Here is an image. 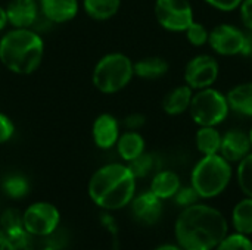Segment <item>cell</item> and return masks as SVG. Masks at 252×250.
Listing matches in <instances>:
<instances>
[{
  "label": "cell",
  "instance_id": "6da1fadb",
  "mask_svg": "<svg viewBox=\"0 0 252 250\" xmlns=\"http://www.w3.org/2000/svg\"><path fill=\"white\" fill-rule=\"evenodd\" d=\"M229 234L223 212L205 203L183 208L174 224V237L183 250H214Z\"/></svg>",
  "mask_w": 252,
  "mask_h": 250
},
{
  "label": "cell",
  "instance_id": "7a4b0ae2",
  "mask_svg": "<svg viewBox=\"0 0 252 250\" xmlns=\"http://www.w3.org/2000/svg\"><path fill=\"white\" fill-rule=\"evenodd\" d=\"M136 181L127 164H106L92 174L87 193L96 206L114 212L130 205L136 196Z\"/></svg>",
  "mask_w": 252,
  "mask_h": 250
},
{
  "label": "cell",
  "instance_id": "3957f363",
  "mask_svg": "<svg viewBox=\"0 0 252 250\" xmlns=\"http://www.w3.org/2000/svg\"><path fill=\"white\" fill-rule=\"evenodd\" d=\"M43 57L44 40L34 28H10L0 37V63L12 74H34Z\"/></svg>",
  "mask_w": 252,
  "mask_h": 250
},
{
  "label": "cell",
  "instance_id": "277c9868",
  "mask_svg": "<svg viewBox=\"0 0 252 250\" xmlns=\"http://www.w3.org/2000/svg\"><path fill=\"white\" fill-rule=\"evenodd\" d=\"M233 178V168L220 153L202 156L190 172V186L201 199L220 196Z\"/></svg>",
  "mask_w": 252,
  "mask_h": 250
},
{
  "label": "cell",
  "instance_id": "5b68a950",
  "mask_svg": "<svg viewBox=\"0 0 252 250\" xmlns=\"http://www.w3.org/2000/svg\"><path fill=\"white\" fill-rule=\"evenodd\" d=\"M134 78V62L121 52L102 56L92 72V84L103 94H115L124 90Z\"/></svg>",
  "mask_w": 252,
  "mask_h": 250
},
{
  "label": "cell",
  "instance_id": "8992f818",
  "mask_svg": "<svg viewBox=\"0 0 252 250\" xmlns=\"http://www.w3.org/2000/svg\"><path fill=\"white\" fill-rule=\"evenodd\" d=\"M189 113L198 127H219L230 113L227 96L214 87L196 90L193 91Z\"/></svg>",
  "mask_w": 252,
  "mask_h": 250
},
{
  "label": "cell",
  "instance_id": "52a82bcc",
  "mask_svg": "<svg viewBox=\"0 0 252 250\" xmlns=\"http://www.w3.org/2000/svg\"><path fill=\"white\" fill-rule=\"evenodd\" d=\"M59 209L49 202H34L22 214L24 230L32 237H47L59 228Z\"/></svg>",
  "mask_w": 252,
  "mask_h": 250
},
{
  "label": "cell",
  "instance_id": "ba28073f",
  "mask_svg": "<svg viewBox=\"0 0 252 250\" xmlns=\"http://www.w3.org/2000/svg\"><path fill=\"white\" fill-rule=\"evenodd\" d=\"M154 15L157 22L171 32H185L195 21L189 0H155Z\"/></svg>",
  "mask_w": 252,
  "mask_h": 250
},
{
  "label": "cell",
  "instance_id": "9c48e42d",
  "mask_svg": "<svg viewBox=\"0 0 252 250\" xmlns=\"http://www.w3.org/2000/svg\"><path fill=\"white\" fill-rule=\"evenodd\" d=\"M220 75V65L211 55L202 53L193 56L185 68V84L193 91L213 87Z\"/></svg>",
  "mask_w": 252,
  "mask_h": 250
},
{
  "label": "cell",
  "instance_id": "30bf717a",
  "mask_svg": "<svg viewBox=\"0 0 252 250\" xmlns=\"http://www.w3.org/2000/svg\"><path fill=\"white\" fill-rule=\"evenodd\" d=\"M247 31L233 24H219L210 31L208 44L220 56H238L244 53Z\"/></svg>",
  "mask_w": 252,
  "mask_h": 250
},
{
  "label": "cell",
  "instance_id": "8fae6325",
  "mask_svg": "<svg viewBox=\"0 0 252 250\" xmlns=\"http://www.w3.org/2000/svg\"><path fill=\"white\" fill-rule=\"evenodd\" d=\"M121 134V122L111 113H100L92 125V137L94 144L102 150L115 147Z\"/></svg>",
  "mask_w": 252,
  "mask_h": 250
},
{
  "label": "cell",
  "instance_id": "7c38bea8",
  "mask_svg": "<svg viewBox=\"0 0 252 250\" xmlns=\"http://www.w3.org/2000/svg\"><path fill=\"white\" fill-rule=\"evenodd\" d=\"M251 152L252 146L248 133L239 128H232L223 134L219 153L230 164H238Z\"/></svg>",
  "mask_w": 252,
  "mask_h": 250
},
{
  "label": "cell",
  "instance_id": "4fadbf2b",
  "mask_svg": "<svg viewBox=\"0 0 252 250\" xmlns=\"http://www.w3.org/2000/svg\"><path fill=\"white\" fill-rule=\"evenodd\" d=\"M130 206L133 217L145 225L157 224L162 215V200L151 190L136 194L130 202Z\"/></svg>",
  "mask_w": 252,
  "mask_h": 250
},
{
  "label": "cell",
  "instance_id": "5bb4252c",
  "mask_svg": "<svg viewBox=\"0 0 252 250\" xmlns=\"http://www.w3.org/2000/svg\"><path fill=\"white\" fill-rule=\"evenodd\" d=\"M4 7L12 28H34L40 18L38 0H10Z\"/></svg>",
  "mask_w": 252,
  "mask_h": 250
},
{
  "label": "cell",
  "instance_id": "9a60e30c",
  "mask_svg": "<svg viewBox=\"0 0 252 250\" xmlns=\"http://www.w3.org/2000/svg\"><path fill=\"white\" fill-rule=\"evenodd\" d=\"M40 15L50 25L71 22L80 12V0H38Z\"/></svg>",
  "mask_w": 252,
  "mask_h": 250
},
{
  "label": "cell",
  "instance_id": "2e32d148",
  "mask_svg": "<svg viewBox=\"0 0 252 250\" xmlns=\"http://www.w3.org/2000/svg\"><path fill=\"white\" fill-rule=\"evenodd\" d=\"M180 187H182V180L179 174H176L171 169H161L154 174L149 190L164 202L173 199Z\"/></svg>",
  "mask_w": 252,
  "mask_h": 250
},
{
  "label": "cell",
  "instance_id": "e0dca14e",
  "mask_svg": "<svg viewBox=\"0 0 252 250\" xmlns=\"http://www.w3.org/2000/svg\"><path fill=\"white\" fill-rule=\"evenodd\" d=\"M192 97L193 90L188 84L177 85L165 94L162 100V109L170 116H179L185 112H189Z\"/></svg>",
  "mask_w": 252,
  "mask_h": 250
},
{
  "label": "cell",
  "instance_id": "ac0fdd59",
  "mask_svg": "<svg viewBox=\"0 0 252 250\" xmlns=\"http://www.w3.org/2000/svg\"><path fill=\"white\" fill-rule=\"evenodd\" d=\"M115 149H117L120 158L128 164L146 150V143H145L143 136L139 131L126 130L124 133L120 134Z\"/></svg>",
  "mask_w": 252,
  "mask_h": 250
},
{
  "label": "cell",
  "instance_id": "d6986e66",
  "mask_svg": "<svg viewBox=\"0 0 252 250\" xmlns=\"http://www.w3.org/2000/svg\"><path fill=\"white\" fill-rule=\"evenodd\" d=\"M226 96L230 111L242 116L252 118V81L241 83L232 87Z\"/></svg>",
  "mask_w": 252,
  "mask_h": 250
},
{
  "label": "cell",
  "instance_id": "ffe728a7",
  "mask_svg": "<svg viewBox=\"0 0 252 250\" xmlns=\"http://www.w3.org/2000/svg\"><path fill=\"white\" fill-rule=\"evenodd\" d=\"M170 69L168 62L159 56H146L134 62V77L142 80H158L167 75Z\"/></svg>",
  "mask_w": 252,
  "mask_h": 250
},
{
  "label": "cell",
  "instance_id": "44dd1931",
  "mask_svg": "<svg viewBox=\"0 0 252 250\" xmlns=\"http://www.w3.org/2000/svg\"><path fill=\"white\" fill-rule=\"evenodd\" d=\"M123 0H83L84 13L94 21H109L121 9Z\"/></svg>",
  "mask_w": 252,
  "mask_h": 250
},
{
  "label": "cell",
  "instance_id": "7402d4cb",
  "mask_svg": "<svg viewBox=\"0 0 252 250\" xmlns=\"http://www.w3.org/2000/svg\"><path fill=\"white\" fill-rule=\"evenodd\" d=\"M232 227L235 233L251 236L252 234V199H241L232 211Z\"/></svg>",
  "mask_w": 252,
  "mask_h": 250
},
{
  "label": "cell",
  "instance_id": "603a6c76",
  "mask_svg": "<svg viewBox=\"0 0 252 250\" xmlns=\"http://www.w3.org/2000/svg\"><path fill=\"white\" fill-rule=\"evenodd\" d=\"M223 134L217 130V127H199L195 134V144L198 152L205 155H216L220 152Z\"/></svg>",
  "mask_w": 252,
  "mask_h": 250
},
{
  "label": "cell",
  "instance_id": "cb8c5ba5",
  "mask_svg": "<svg viewBox=\"0 0 252 250\" xmlns=\"http://www.w3.org/2000/svg\"><path fill=\"white\" fill-rule=\"evenodd\" d=\"M236 181L241 192L252 199V152L248 153L236 167Z\"/></svg>",
  "mask_w": 252,
  "mask_h": 250
},
{
  "label": "cell",
  "instance_id": "d4e9b609",
  "mask_svg": "<svg viewBox=\"0 0 252 250\" xmlns=\"http://www.w3.org/2000/svg\"><path fill=\"white\" fill-rule=\"evenodd\" d=\"M0 250H34L32 236L24 228L6 233V237L0 246Z\"/></svg>",
  "mask_w": 252,
  "mask_h": 250
},
{
  "label": "cell",
  "instance_id": "484cf974",
  "mask_svg": "<svg viewBox=\"0 0 252 250\" xmlns=\"http://www.w3.org/2000/svg\"><path fill=\"white\" fill-rule=\"evenodd\" d=\"M1 189L6 196L10 199H22L28 194L30 192V183L25 177L22 175H9L7 178L3 180Z\"/></svg>",
  "mask_w": 252,
  "mask_h": 250
},
{
  "label": "cell",
  "instance_id": "4316f807",
  "mask_svg": "<svg viewBox=\"0 0 252 250\" xmlns=\"http://www.w3.org/2000/svg\"><path fill=\"white\" fill-rule=\"evenodd\" d=\"M127 165H128L130 171L133 172V175L136 178H145V177L151 175L155 171V168H157V158H155V155L148 153L145 150L140 156H137L136 159H133Z\"/></svg>",
  "mask_w": 252,
  "mask_h": 250
},
{
  "label": "cell",
  "instance_id": "83f0119b",
  "mask_svg": "<svg viewBox=\"0 0 252 250\" xmlns=\"http://www.w3.org/2000/svg\"><path fill=\"white\" fill-rule=\"evenodd\" d=\"M214 250H252V240L250 236L239 233H229Z\"/></svg>",
  "mask_w": 252,
  "mask_h": 250
},
{
  "label": "cell",
  "instance_id": "f1b7e54d",
  "mask_svg": "<svg viewBox=\"0 0 252 250\" xmlns=\"http://www.w3.org/2000/svg\"><path fill=\"white\" fill-rule=\"evenodd\" d=\"M186 38L188 41L195 46V47H202L208 44V37H210V29L198 21H193L188 28H186Z\"/></svg>",
  "mask_w": 252,
  "mask_h": 250
},
{
  "label": "cell",
  "instance_id": "f546056e",
  "mask_svg": "<svg viewBox=\"0 0 252 250\" xmlns=\"http://www.w3.org/2000/svg\"><path fill=\"white\" fill-rule=\"evenodd\" d=\"M0 228L4 233H12L16 230L24 228L22 225V214L13 208H9L6 211H3V214L0 215Z\"/></svg>",
  "mask_w": 252,
  "mask_h": 250
},
{
  "label": "cell",
  "instance_id": "4dcf8cb0",
  "mask_svg": "<svg viewBox=\"0 0 252 250\" xmlns=\"http://www.w3.org/2000/svg\"><path fill=\"white\" fill-rule=\"evenodd\" d=\"M173 199H174L176 205H179L182 208H188V206H192V205L198 203L201 197L198 196L196 190L192 186H185V187L182 186L179 189V192L174 194Z\"/></svg>",
  "mask_w": 252,
  "mask_h": 250
},
{
  "label": "cell",
  "instance_id": "1f68e13d",
  "mask_svg": "<svg viewBox=\"0 0 252 250\" xmlns=\"http://www.w3.org/2000/svg\"><path fill=\"white\" fill-rule=\"evenodd\" d=\"M13 134H15V124L7 115L0 112V144L10 141Z\"/></svg>",
  "mask_w": 252,
  "mask_h": 250
},
{
  "label": "cell",
  "instance_id": "d6a6232c",
  "mask_svg": "<svg viewBox=\"0 0 252 250\" xmlns=\"http://www.w3.org/2000/svg\"><path fill=\"white\" fill-rule=\"evenodd\" d=\"M145 124H146V116L139 112L130 113L123 119V127L130 131H139L140 128L145 127Z\"/></svg>",
  "mask_w": 252,
  "mask_h": 250
},
{
  "label": "cell",
  "instance_id": "836d02e7",
  "mask_svg": "<svg viewBox=\"0 0 252 250\" xmlns=\"http://www.w3.org/2000/svg\"><path fill=\"white\" fill-rule=\"evenodd\" d=\"M239 18L247 31H252V0H242L238 7Z\"/></svg>",
  "mask_w": 252,
  "mask_h": 250
},
{
  "label": "cell",
  "instance_id": "e575fe53",
  "mask_svg": "<svg viewBox=\"0 0 252 250\" xmlns=\"http://www.w3.org/2000/svg\"><path fill=\"white\" fill-rule=\"evenodd\" d=\"M204 1L208 3L210 6H213L214 9H219L223 12L236 10L239 7V4L242 3V0H204Z\"/></svg>",
  "mask_w": 252,
  "mask_h": 250
},
{
  "label": "cell",
  "instance_id": "d590c367",
  "mask_svg": "<svg viewBox=\"0 0 252 250\" xmlns=\"http://www.w3.org/2000/svg\"><path fill=\"white\" fill-rule=\"evenodd\" d=\"M9 25V19H7V13H6V7L0 6V32H3Z\"/></svg>",
  "mask_w": 252,
  "mask_h": 250
},
{
  "label": "cell",
  "instance_id": "8d00e7d4",
  "mask_svg": "<svg viewBox=\"0 0 252 250\" xmlns=\"http://www.w3.org/2000/svg\"><path fill=\"white\" fill-rule=\"evenodd\" d=\"M242 56H252V31H247V41H245V49H244Z\"/></svg>",
  "mask_w": 252,
  "mask_h": 250
},
{
  "label": "cell",
  "instance_id": "74e56055",
  "mask_svg": "<svg viewBox=\"0 0 252 250\" xmlns=\"http://www.w3.org/2000/svg\"><path fill=\"white\" fill-rule=\"evenodd\" d=\"M155 250H183L179 245H171V243H167V245H161L158 246Z\"/></svg>",
  "mask_w": 252,
  "mask_h": 250
},
{
  "label": "cell",
  "instance_id": "f35d334b",
  "mask_svg": "<svg viewBox=\"0 0 252 250\" xmlns=\"http://www.w3.org/2000/svg\"><path fill=\"white\" fill-rule=\"evenodd\" d=\"M40 250H56V249H53L52 246H47V245H46L44 248H41V249H40Z\"/></svg>",
  "mask_w": 252,
  "mask_h": 250
},
{
  "label": "cell",
  "instance_id": "ab89813d",
  "mask_svg": "<svg viewBox=\"0 0 252 250\" xmlns=\"http://www.w3.org/2000/svg\"><path fill=\"white\" fill-rule=\"evenodd\" d=\"M248 136H250V140H251V146H252V125H251V128H250V131H248Z\"/></svg>",
  "mask_w": 252,
  "mask_h": 250
}]
</instances>
